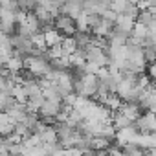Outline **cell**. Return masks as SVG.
Instances as JSON below:
<instances>
[{
    "label": "cell",
    "instance_id": "obj_10",
    "mask_svg": "<svg viewBox=\"0 0 156 156\" xmlns=\"http://www.w3.org/2000/svg\"><path fill=\"white\" fill-rule=\"evenodd\" d=\"M88 149L92 152H105L110 149V140L107 138H88Z\"/></svg>",
    "mask_w": 156,
    "mask_h": 156
},
{
    "label": "cell",
    "instance_id": "obj_9",
    "mask_svg": "<svg viewBox=\"0 0 156 156\" xmlns=\"http://www.w3.org/2000/svg\"><path fill=\"white\" fill-rule=\"evenodd\" d=\"M15 130V121L6 114V112H0V136H11Z\"/></svg>",
    "mask_w": 156,
    "mask_h": 156
},
{
    "label": "cell",
    "instance_id": "obj_1",
    "mask_svg": "<svg viewBox=\"0 0 156 156\" xmlns=\"http://www.w3.org/2000/svg\"><path fill=\"white\" fill-rule=\"evenodd\" d=\"M98 90H99V81H98V75L94 73H79L75 77V83H73V92L75 96L79 98H94L98 96Z\"/></svg>",
    "mask_w": 156,
    "mask_h": 156
},
{
    "label": "cell",
    "instance_id": "obj_13",
    "mask_svg": "<svg viewBox=\"0 0 156 156\" xmlns=\"http://www.w3.org/2000/svg\"><path fill=\"white\" fill-rule=\"evenodd\" d=\"M129 8V2H123V0H116V2H110V11H114L116 15H123Z\"/></svg>",
    "mask_w": 156,
    "mask_h": 156
},
{
    "label": "cell",
    "instance_id": "obj_11",
    "mask_svg": "<svg viewBox=\"0 0 156 156\" xmlns=\"http://www.w3.org/2000/svg\"><path fill=\"white\" fill-rule=\"evenodd\" d=\"M42 35H44V42H46V46H57V44H61L62 42V35L55 30V28H51V30H46V31H42Z\"/></svg>",
    "mask_w": 156,
    "mask_h": 156
},
{
    "label": "cell",
    "instance_id": "obj_16",
    "mask_svg": "<svg viewBox=\"0 0 156 156\" xmlns=\"http://www.w3.org/2000/svg\"><path fill=\"white\" fill-rule=\"evenodd\" d=\"M107 156H123V152H121V149H116V147H110V149L107 151Z\"/></svg>",
    "mask_w": 156,
    "mask_h": 156
},
{
    "label": "cell",
    "instance_id": "obj_3",
    "mask_svg": "<svg viewBox=\"0 0 156 156\" xmlns=\"http://www.w3.org/2000/svg\"><path fill=\"white\" fill-rule=\"evenodd\" d=\"M85 57H87V62H88V64H94V66H98L99 70L108 64L107 50L101 48V46H90V48L85 51Z\"/></svg>",
    "mask_w": 156,
    "mask_h": 156
},
{
    "label": "cell",
    "instance_id": "obj_5",
    "mask_svg": "<svg viewBox=\"0 0 156 156\" xmlns=\"http://www.w3.org/2000/svg\"><path fill=\"white\" fill-rule=\"evenodd\" d=\"M138 129L134 127V125H130V127H125V129H121V130H116V141H118V145L119 147H125V145H136V140H138Z\"/></svg>",
    "mask_w": 156,
    "mask_h": 156
},
{
    "label": "cell",
    "instance_id": "obj_12",
    "mask_svg": "<svg viewBox=\"0 0 156 156\" xmlns=\"http://www.w3.org/2000/svg\"><path fill=\"white\" fill-rule=\"evenodd\" d=\"M61 48H62V53L64 57H70L77 51V44H75V39L73 37H64L62 42H61Z\"/></svg>",
    "mask_w": 156,
    "mask_h": 156
},
{
    "label": "cell",
    "instance_id": "obj_4",
    "mask_svg": "<svg viewBox=\"0 0 156 156\" xmlns=\"http://www.w3.org/2000/svg\"><path fill=\"white\" fill-rule=\"evenodd\" d=\"M53 26H55V30H57L61 35H64V37H73V33L77 31L75 20H73L72 17H68V15H62V13H59V15L55 17Z\"/></svg>",
    "mask_w": 156,
    "mask_h": 156
},
{
    "label": "cell",
    "instance_id": "obj_14",
    "mask_svg": "<svg viewBox=\"0 0 156 156\" xmlns=\"http://www.w3.org/2000/svg\"><path fill=\"white\" fill-rule=\"evenodd\" d=\"M123 156H143V151L138 147V145H125L121 149Z\"/></svg>",
    "mask_w": 156,
    "mask_h": 156
},
{
    "label": "cell",
    "instance_id": "obj_6",
    "mask_svg": "<svg viewBox=\"0 0 156 156\" xmlns=\"http://www.w3.org/2000/svg\"><path fill=\"white\" fill-rule=\"evenodd\" d=\"M134 24H136L134 19H130V17H127V15H118L116 22H114V31L130 37V33H132V30H134Z\"/></svg>",
    "mask_w": 156,
    "mask_h": 156
},
{
    "label": "cell",
    "instance_id": "obj_2",
    "mask_svg": "<svg viewBox=\"0 0 156 156\" xmlns=\"http://www.w3.org/2000/svg\"><path fill=\"white\" fill-rule=\"evenodd\" d=\"M24 68L35 77H46L51 70L50 59H44V55H30L24 59Z\"/></svg>",
    "mask_w": 156,
    "mask_h": 156
},
{
    "label": "cell",
    "instance_id": "obj_15",
    "mask_svg": "<svg viewBox=\"0 0 156 156\" xmlns=\"http://www.w3.org/2000/svg\"><path fill=\"white\" fill-rule=\"evenodd\" d=\"M13 101H15V99H13L11 96H8V94H4V92H0V110H4V112H6L8 107H9Z\"/></svg>",
    "mask_w": 156,
    "mask_h": 156
},
{
    "label": "cell",
    "instance_id": "obj_8",
    "mask_svg": "<svg viewBox=\"0 0 156 156\" xmlns=\"http://www.w3.org/2000/svg\"><path fill=\"white\" fill-rule=\"evenodd\" d=\"M83 11H85L83 9V2H66V4H61V13L72 17L73 20L79 17Z\"/></svg>",
    "mask_w": 156,
    "mask_h": 156
},
{
    "label": "cell",
    "instance_id": "obj_7",
    "mask_svg": "<svg viewBox=\"0 0 156 156\" xmlns=\"http://www.w3.org/2000/svg\"><path fill=\"white\" fill-rule=\"evenodd\" d=\"M118 112L123 114L130 123H136V119L141 116V114H140V105H136V103H123Z\"/></svg>",
    "mask_w": 156,
    "mask_h": 156
}]
</instances>
